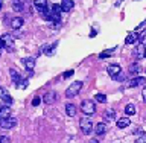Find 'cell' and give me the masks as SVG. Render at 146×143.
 <instances>
[{"instance_id":"22","label":"cell","mask_w":146,"mask_h":143,"mask_svg":"<svg viewBox=\"0 0 146 143\" xmlns=\"http://www.w3.org/2000/svg\"><path fill=\"white\" fill-rule=\"evenodd\" d=\"M12 8H14V11L21 12V11H25V3L18 2V0H12Z\"/></svg>"},{"instance_id":"7","label":"cell","mask_w":146,"mask_h":143,"mask_svg":"<svg viewBox=\"0 0 146 143\" xmlns=\"http://www.w3.org/2000/svg\"><path fill=\"white\" fill-rule=\"evenodd\" d=\"M107 72H108V75L113 78V79H116V76L119 75V73L122 72V67L119 66V64H111V66H108L107 69Z\"/></svg>"},{"instance_id":"25","label":"cell","mask_w":146,"mask_h":143,"mask_svg":"<svg viewBox=\"0 0 146 143\" xmlns=\"http://www.w3.org/2000/svg\"><path fill=\"white\" fill-rule=\"evenodd\" d=\"M125 113L128 114V116H132V114H135V107L134 104H128L125 107Z\"/></svg>"},{"instance_id":"37","label":"cell","mask_w":146,"mask_h":143,"mask_svg":"<svg viewBox=\"0 0 146 143\" xmlns=\"http://www.w3.org/2000/svg\"><path fill=\"white\" fill-rule=\"evenodd\" d=\"M145 57H146V49H145Z\"/></svg>"},{"instance_id":"20","label":"cell","mask_w":146,"mask_h":143,"mask_svg":"<svg viewBox=\"0 0 146 143\" xmlns=\"http://www.w3.org/2000/svg\"><path fill=\"white\" fill-rule=\"evenodd\" d=\"M11 116V108L8 105H0V119Z\"/></svg>"},{"instance_id":"18","label":"cell","mask_w":146,"mask_h":143,"mask_svg":"<svg viewBox=\"0 0 146 143\" xmlns=\"http://www.w3.org/2000/svg\"><path fill=\"white\" fill-rule=\"evenodd\" d=\"M93 128H94L93 131H94L98 136H102V134H105V131H107V125H105L104 122L98 123V125H96V126H93Z\"/></svg>"},{"instance_id":"4","label":"cell","mask_w":146,"mask_h":143,"mask_svg":"<svg viewBox=\"0 0 146 143\" xmlns=\"http://www.w3.org/2000/svg\"><path fill=\"white\" fill-rule=\"evenodd\" d=\"M81 88H82V82H81V81H75V82H73V84L66 90V96H67V98H75V96L81 91Z\"/></svg>"},{"instance_id":"29","label":"cell","mask_w":146,"mask_h":143,"mask_svg":"<svg viewBox=\"0 0 146 143\" xmlns=\"http://www.w3.org/2000/svg\"><path fill=\"white\" fill-rule=\"evenodd\" d=\"M0 143H11V139L6 137V136H2L0 137Z\"/></svg>"},{"instance_id":"13","label":"cell","mask_w":146,"mask_h":143,"mask_svg":"<svg viewBox=\"0 0 146 143\" xmlns=\"http://www.w3.org/2000/svg\"><path fill=\"white\" fill-rule=\"evenodd\" d=\"M55 100H56V93H55V91H49V93H46L44 98H43L44 104H53Z\"/></svg>"},{"instance_id":"17","label":"cell","mask_w":146,"mask_h":143,"mask_svg":"<svg viewBox=\"0 0 146 143\" xmlns=\"http://www.w3.org/2000/svg\"><path fill=\"white\" fill-rule=\"evenodd\" d=\"M55 50H56V43L55 44H50V46H44V47H41V52H44L47 57H52L55 53Z\"/></svg>"},{"instance_id":"35","label":"cell","mask_w":146,"mask_h":143,"mask_svg":"<svg viewBox=\"0 0 146 143\" xmlns=\"http://www.w3.org/2000/svg\"><path fill=\"white\" fill-rule=\"evenodd\" d=\"M2 52H3V47H2V44H0V55H2Z\"/></svg>"},{"instance_id":"34","label":"cell","mask_w":146,"mask_h":143,"mask_svg":"<svg viewBox=\"0 0 146 143\" xmlns=\"http://www.w3.org/2000/svg\"><path fill=\"white\" fill-rule=\"evenodd\" d=\"M3 8V0H0V9Z\"/></svg>"},{"instance_id":"30","label":"cell","mask_w":146,"mask_h":143,"mask_svg":"<svg viewBox=\"0 0 146 143\" xmlns=\"http://www.w3.org/2000/svg\"><path fill=\"white\" fill-rule=\"evenodd\" d=\"M72 75H73V70H68L66 73H62V78H64V79H67V78H70Z\"/></svg>"},{"instance_id":"31","label":"cell","mask_w":146,"mask_h":143,"mask_svg":"<svg viewBox=\"0 0 146 143\" xmlns=\"http://www.w3.org/2000/svg\"><path fill=\"white\" fill-rule=\"evenodd\" d=\"M40 102H41V99H40V98H35L34 100H32V105H34V107H36V105H40Z\"/></svg>"},{"instance_id":"3","label":"cell","mask_w":146,"mask_h":143,"mask_svg":"<svg viewBox=\"0 0 146 143\" xmlns=\"http://www.w3.org/2000/svg\"><path fill=\"white\" fill-rule=\"evenodd\" d=\"M0 41H2V47L6 49L8 52H12L14 50V37L9 34H5L0 37Z\"/></svg>"},{"instance_id":"23","label":"cell","mask_w":146,"mask_h":143,"mask_svg":"<svg viewBox=\"0 0 146 143\" xmlns=\"http://www.w3.org/2000/svg\"><path fill=\"white\" fill-rule=\"evenodd\" d=\"M131 73V75H139L140 73V64H137V63H134V64H131L129 66V70H128Z\"/></svg>"},{"instance_id":"11","label":"cell","mask_w":146,"mask_h":143,"mask_svg":"<svg viewBox=\"0 0 146 143\" xmlns=\"http://www.w3.org/2000/svg\"><path fill=\"white\" fill-rule=\"evenodd\" d=\"M34 6L38 9L40 12H44L47 9V0H34Z\"/></svg>"},{"instance_id":"2","label":"cell","mask_w":146,"mask_h":143,"mask_svg":"<svg viewBox=\"0 0 146 143\" xmlns=\"http://www.w3.org/2000/svg\"><path fill=\"white\" fill-rule=\"evenodd\" d=\"M79 126H81V130L84 134H90L91 131H93V120H91V117H82L81 120H79Z\"/></svg>"},{"instance_id":"9","label":"cell","mask_w":146,"mask_h":143,"mask_svg":"<svg viewBox=\"0 0 146 143\" xmlns=\"http://www.w3.org/2000/svg\"><path fill=\"white\" fill-rule=\"evenodd\" d=\"M0 99H2L3 102H6L8 105H11V104H12V98L9 96L8 90H6V88H3V87H0Z\"/></svg>"},{"instance_id":"8","label":"cell","mask_w":146,"mask_h":143,"mask_svg":"<svg viewBox=\"0 0 146 143\" xmlns=\"http://www.w3.org/2000/svg\"><path fill=\"white\" fill-rule=\"evenodd\" d=\"M146 84V79L141 76H135L134 79L128 81V87H139V85H145Z\"/></svg>"},{"instance_id":"24","label":"cell","mask_w":146,"mask_h":143,"mask_svg":"<svg viewBox=\"0 0 146 143\" xmlns=\"http://www.w3.org/2000/svg\"><path fill=\"white\" fill-rule=\"evenodd\" d=\"M129 117H122V119H119L117 120V126L119 128H126L128 125H129Z\"/></svg>"},{"instance_id":"19","label":"cell","mask_w":146,"mask_h":143,"mask_svg":"<svg viewBox=\"0 0 146 143\" xmlns=\"http://www.w3.org/2000/svg\"><path fill=\"white\" fill-rule=\"evenodd\" d=\"M114 117H116V111L114 110H107V111L104 113V119H105V122H111V120H114Z\"/></svg>"},{"instance_id":"27","label":"cell","mask_w":146,"mask_h":143,"mask_svg":"<svg viewBox=\"0 0 146 143\" xmlns=\"http://www.w3.org/2000/svg\"><path fill=\"white\" fill-rule=\"evenodd\" d=\"M114 50H116L114 47H113V49H108V50H105V52H102V53L99 55V58H100V59H105V58H108L110 55H111V53L114 52Z\"/></svg>"},{"instance_id":"21","label":"cell","mask_w":146,"mask_h":143,"mask_svg":"<svg viewBox=\"0 0 146 143\" xmlns=\"http://www.w3.org/2000/svg\"><path fill=\"white\" fill-rule=\"evenodd\" d=\"M66 113L68 117H75L76 116V107L73 104H67L66 105Z\"/></svg>"},{"instance_id":"15","label":"cell","mask_w":146,"mask_h":143,"mask_svg":"<svg viewBox=\"0 0 146 143\" xmlns=\"http://www.w3.org/2000/svg\"><path fill=\"white\" fill-rule=\"evenodd\" d=\"M23 23H25V20H23L21 17H14L11 20V27L12 29H20L23 26Z\"/></svg>"},{"instance_id":"36","label":"cell","mask_w":146,"mask_h":143,"mask_svg":"<svg viewBox=\"0 0 146 143\" xmlns=\"http://www.w3.org/2000/svg\"><path fill=\"white\" fill-rule=\"evenodd\" d=\"M18 2H23V3H26V0H18Z\"/></svg>"},{"instance_id":"6","label":"cell","mask_w":146,"mask_h":143,"mask_svg":"<svg viewBox=\"0 0 146 143\" xmlns=\"http://www.w3.org/2000/svg\"><path fill=\"white\" fill-rule=\"evenodd\" d=\"M61 12H62V9H61V5H52V8H50V15H52V20L53 21H56L59 23V20H61Z\"/></svg>"},{"instance_id":"16","label":"cell","mask_w":146,"mask_h":143,"mask_svg":"<svg viewBox=\"0 0 146 143\" xmlns=\"http://www.w3.org/2000/svg\"><path fill=\"white\" fill-rule=\"evenodd\" d=\"M21 63L25 64V67H26L29 72H32V69L35 67V58H23Z\"/></svg>"},{"instance_id":"10","label":"cell","mask_w":146,"mask_h":143,"mask_svg":"<svg viewBox=\"0 0 146 143\" xmlns=\"http://www.w3.org/2000/svg\"><path fill=\"white\" fill-rule=\"evenodd\" d=\"M73 6H75V3H73V0H61V9L62 12H70Z\"/></svg>"},{"instance_id":"28","label":"cell","mask_w":146,"mask_h":143,"mask_svg":"<svg viewBox=\"0 0 146 143\" xmlns=\"http://www.w3.org/2000/svg\"><path fill=\"white\" fill-rule=\"evenodd\" d=\"M139 38H140V41H141V44H143L145 47H146V31H143V32H141Z\"/></svg>"},{"instance_id":"1","label":"cell","mask_w":146,"mask_h":143,"mask_svg":"<svg viewBox=\"0 0 146 143\" xmlns=\"http://www.w3.org/2000/svg\"><path fill=\"white\" fill-rule=\"evenodd\" d=\"M81 111L84 113L85 116H91V114H94V113H96V105H94V102H91V100H88V99L82 100V104H81Z\"/></svg>"},{"instance_id":"12","label":"cell","mask_w":146,"mask_h":143,"mask_svg":"<svg viewBox=\"0 0 146 143\" xmlns=\"http://www.w3.org/2000/svg\"><path fill=\"white\" fill-rule=\"evenodd\" d=\"M139 40V34L137 32H128L126 38H125V44H134Z\"/></svg>"},{"instance_id":"5","label":"cell","mask_w":146,"mask_h":143,"mask_svg":"<svg viewBox=\"0 0 146 143\" xmlns=\"http://www.w3.org/2000/svg\"><path fill=\"white\" fill-rule=\"evenodd\" d=\"M15 125H17V119L15 117L8 116V117L0 119V128H3V130H11V128H14Z\"/></svg>"},{"instance_id":"14","label":"cell","mask_w":146,"mask_h":143,"mask_svg":"<svg viewBox=\"0 0 146 143\" xmlns=\"http://www.w3.org/2000/svg\"><path fill=\"white\" fill-rule=\"evenodd\" d=\"M145 49L146 47H145L143 44H139L134 50H132V55H134L135 58H143L145 57Z\"/></svg>"},{"instance_id":"33","label":"cell","mask_w":146,"mask_h":143,"mask_svg":"<svg viewBox=\"0 0 146 143\" xmlns=\"http://www.w3.org/2000/svg\"><path fill=\"white\" fill-rule=\"evenodd\" d=\"M88 143H99V140H96V139H91Z\"/></svg>"},{"instance_id":"26","label":"cell","mask_w":146,"mask_h":143,"mask_svg":"<svg viewBox=\"0 0 146 143\" xmlns=\"http://www.w3.org/2000/svg\"><path fill=\"white\" fill-rule=\"evenodd\" d=\"M94 99H96V102H100V104H105L107 102V96L102 94V93H98L94 96Z\"/></svg>"},{"instance_id":"32","label":"cell","mask_w":146,"mask_h":143,"mask_svg":"<svg viewBox=\"0 0 146 143\" xmlns=\"http://www.w3.org/2000/svg\"><path fill=\"white\" fill-rule=\"evenodd\" d=\"M141 94H143V100H145V102H146V87H145V88H143V91H141Z\"/></svg>"}]
</instances>
